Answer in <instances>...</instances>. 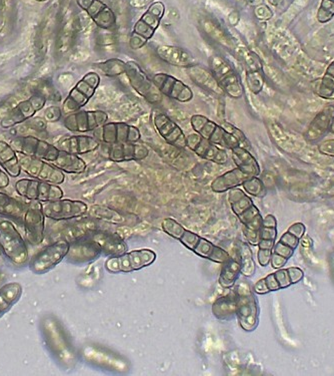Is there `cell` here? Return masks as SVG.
Returning <instances> with one entry per match:
<instances>
[{
    "label": "cell",
    "mask_w": 334,
    "mask_h": 376,
    "mask_svg": "<svg viewBox=\"0 0 334 376\" xmlns=\"http://www.w3.org/2000/svg\"><path fill=\"white\" fill-rule=\"evenodd\" d=\"M330 131H331V133H333V135H334V119H333V126H331Z\"/></svg>",
    "instance_id": "62"
},
{
    "label": "cell",
    "mask_w": 334,
    "mask_h": 376,
    "mask_svg": "<svg viewBox=\"0 0 334 376\" xmlns=\"http://www.w3.org/2000/svg\"><path fill=\"white\" fill-rule=\"evenodd\" d=\"M42 209L47 219L68 221L86 215L88 207L79 200L61 198L42 204Z\"/></svg>",
    "instance_id": "19"
},
{
    "label": "cell",
    "mask_w": 334,
    "mask_h": 376,
    "mask_svg": "<svg viewBox=\"0 0 334 376\" xmlns=\"http://www.w3.org/2000/svg\"><path fill=\"white\" fill-rule=\"evenodd\" d=\"M334 16V0H323L317 13V20L321 23L328 22Z\"/></svg>",
    "instance_id": "45"
},
{
    "label": "cell",
    "mask_w": 334,
    "mask_h": 376,
    "mask_svg": "<svg viewBox=\"0 0 334 376\" xmlns=\"http://www.w3.org/2000/svg\"><path fill=\"white\" fill-rule=\"evenodd\" d=\"M70 242L60 240L47 245L39 251L29 261V269L32 273L41 275L53 270L54 267L67 258Z\"/></svg>",
    "instance_id": "11"
},
{
    "label": "cell",
    "mask_w": 334,
    "mask_h": 376,
    "mask_svg": "<svg viewBox=\"0 0 334 376\" xmlns=\"http://www.w3.org/2000/svg\"><path fill=\"white\" fill-rule=\"evenodd\" d=\"M46 98L41 93H34L27 100L18 103L8 114L2 117L0 127L2 129H11L32 119L37 112L46 107Z\"/></svg>",
    "instance_id": "17"
},
{
    "label": "cell",
    "mask_w": 334,
    "mask_h": 376,
    "mask_svg": "<svg viewBox=\"0 0 334 376\" xmlns=\"http://www.w3.org/2000/svg\"><path fill=\"white\" fill-rule=\"evenodd\" d=\"M63 112L61 108L58 105H51L44 110V119L48 123H55L62 119Z\"/></svg>",
    "instance_id": "46"
},
{
    "label": "cell",
    "mask_w": 334,
    "mask_h": 376,
    "mask_svg": "<svg viewBox=\"0 0 334 376\" xmlns=\"http://www.w3.org/2000/svg\"><path fill=\"white\" fill-rule=\"evenodd\" d=\"M93 133L98 142L108 145L140 142L141 138L140 131L136 127L117 122L105 124Z\"/></svg>",
    "instance_id": "13"
},
{
    "label": "cell",
    "mask_w": 334,
    "mask_h": 376,
    "mask_svg": "<svg viewBox=\"0 0 334 376\" xmlns=\"http://www.w3.org/2000/svg\"><path fill=\"white\" fill-rule=\"evenodd\" d=\"M334 119V105H328L322 109L312 119L305 131V138L315 142L330 131Z\"/></svg>",
    "instance_id": "29"
},
{
    "label": "cell",
    "mask_w": 334,
    "mask_h": 376,
    "mask_svg": "<svg viewBox=\"0 0 334 376\" xmlns=\"http://www.w3.org/2000/svg\"><path fill=\"white\" fill-rule=\"evenodd\" d=\"M27 206L20 200L0 192V216L16 221L22 220Z\"/></svg>",
    "instance_id": "36"
},
{
    "label": "cell",
    "mask_w": 334,
    "mask_h": 376,
    "mask_svg": "<svg viewBox=\"0 0 334 376\" xmlns=\"http://www.w3.org/2000/svg\"><path fill=\"white\" fill-rule=\"evenodd\" d=\"M187 145L188 149L195 155L211 163L225 164L228 162L227 150L201 137L195 131L187 136Z\"/></svg>",
    "instance_id": "21"
},
{
    "label": "cell",
    "mask_w": 334,
    "mask_h": 376,
    "mask_svg": "<svg viewBox=\"0 0 334 376\" xmlns=\"http://www.w3.org/2000/svg\"><path fill=\"white\" fill-rule=\"evenodd\" d=\"M11 145L20 154L44 160L49 163L55 161L60 154V150L56 145L32 135L13 138Z\"/></svg>",
    "instance_id": "15"
},
{
    "label": "cell",
    "mask_w": 334,
    "mask_h": 376,
    "mask_svg": "<svg viewBox=\"0 0 334 376\" xmlns=\"http://www.w3.org/2000/svg\"><path fill=\"white\" fill-rule=\"evenodd\" d=\"M96 67L105 77H119V75L126 74V62L119 60V58H110L105 62L98 63Z\"/></svg>",
    "instance_id": "41"
},
{
    "label": "cell",
    "mask_w": 334,
    "mask_h": 376,
    "mask_svg": "<svg viewBox=\"0 0 334 376\" xmlns=\"http://www.w3.org/2000/svg\"><path fill=\"white\" fill-rule=\"evenodd\" d=\"M161 228L168 236L178 240L185 248L203 259L223 264L230 258L229 254L225 249L216 246L213 242L204 239L196 233L185 229L180 223L173 218H166L162 221Z\"/></svg>",
    "instance_id": "1"
},
{
    "label": "cell",
    "mask_w": 334,
    "mask_h": 376,
    "mask_svg": "<svg viewBox=\"0 0 334 376\" xmlns=\"http://www.w3.org/2000/svg\"><path fill=\"white\" fill-rule=\"evenodd\" d=\"M260 239L276 240L277 228L265 227L262 226L260 230Z\"/></svg>",
    "instance_id": "54"
},
{
    "label": "cell",
    "mask_w": 334,
    "mask_h": 376,
    "mask_svg": "<svg viewBox=\"0 0 334 376\" xmlns=\"http://www.w3.org/2000/svg\"><path fill=\"white\" fill-rule=\"evenodd\" d=\"M275 241L274 240H265L260 239V243H258V248L268 249V250H274Z\"/></svg>",
    "instance_id": "61"
},
{
    "label": "cell",
    "mask_w": 334,
    "mask_h": 376,
    "mask_svg": "<svg viewBox=\"0 0 334 376\" xmlns=\"http://www.w3.org/2000/svg\"><path fill=\"white\" fill-rule=\"evenodd\" d=\"M190 124L195 133L222 149L232 150L239 147L237 141L221 124H216L206 116L194 115L190 119Z\"/></svg>",
    "instance_id": "10"
},
{
    "label": "cell",
    "mask_w": 334,
    "mask_h": 376,
    "mask_svg": "<svg viewBox=\"0 0 334 376\" xmlns=\"http://www.w3.org/2000/svg\"><path fill=\"white\" fill-rule=\"evenodd\" d=\"M100 247L87 235L84 238L70 242L67 258L69 262L81 264V263L91 262L100 257Z\"/></svg>",
    "instance_id": "24"
},
{
    "label": "cell",
    "mask_w": 334,
    "mask_h": 376,
    "mask_svg": "<svg viewBox=\"0 0 334 376\" xmlns=\"http://www.w3.org/2000/svg\"><path fill=\"white\" fill-rule=\"evenodd\" d=\"M0 254H2L1 250H0Z\"/></svg>",
    "instance_id": "64"
},
{
    "label": "cell",
    "mask_w": 334,
    "mask_h": 376,
    "mask_svg": "<svg viewBox=\"0 0 334 376\" xmlns=\"http://www.w3.org/2000/svg\"><path fill=\"white\" fill-rule=\"evenodd\" d=\"M227 199L232 212L239 218L243 227L260 231L262 227L263 217L253 199L239 187L229 190Z\"/></svg>",
    "instance_id": "4"
},
{
    "label": "cell",
    "mask_w": 334,
    "mask_h": 376,
    "mask_svg": "<svg viewBox=\"0 0 334 376\" xmlns=\"http://www.w3.org/2000/svg\"><path fill=\"white\" fill-rule=\"evenodd\" d=\"M152 81L162 95L175 102L185 103L194 100V93L192 89L173 75L159 72L152 77Z\"/></svg>",
    "instance_id": "20"
},
{
    "label": "cell",
    "mask_w": 334,
    "mask_h": 376,
    "mask_svg": "<svg viewBox=\"0 0 334 376\" xmlns=\"http://www.w3.org/2000/svg\"><path fill=\"white\" fill-rule=\"evenodd\" d=\"M221 126L225 129L239 143V147L243 148V149L250 150L251 145L250 142L248 137H246V134L243 133L241 130H239L236 126L232 124V123H228V122H222Z\"/></svg>",
    "instance_id": "44"
},
{
    "label": "cell",
    "mask_w": 334,
    "mask_h": 376,
    "mask_svg": "<svg viewBox=\"0 0 334 376\" xmlns=\"http://www.w3.org/2000/svg\"><path fill=\"white\" fill-rule=\"evenodd\" d=\"M239 263H241V273L246 277H253L255 273V261L253 259V251L248 243H239Z\"/></svg>",
    "instance_id": "40"
},
{
    "label": "cell",
    "mask_w": 334,
    "mask_h": 376,
    "mask_svg": "<svg viewBox=\"0 0 334 376\" xmlns=\"http://www.w3.org/2000/svg\"><path fill=\"white\" fill-rule=\"evenodd\" d=\"M15 191L28 201L41 202L42 204L56 201L65 196L60 186L32 178L18 180L15 183Z\"/></svg>",
    "instance_id": "8"
},
{
    "label": "cell",
    "mask_w": 334,
    "mask_h": 376,
    "mask_svg": "<svg viewBox=\"0 0 334 376\" xmlns=\"http://www.w3.org/2000/svg\"><path fill=\"white\" fill-rule=\"evenodd\" d=\"M246 65V82L249 91L254 95H258L265 86V70L263 63L258 53L248 51L244 58Z\"/></svg>",
    "instance_id": "27"
},
{
    "label": "cell",
    "mask_w": 334,
    "mask_h": 376,
    "mask_svg": "<svg viewBox=\"0 0 334 376\" xmlns=\"http://www.w3.org/2000/svg\"><path fill=\"white\" fill-rule=\"evenodd\" d=\"M243 191L256 198H263L267 195V188L258 177H249L241 186Z\"/></svg>",
    "instance_id": "43"
},
{
    "label": "cell",
    "mask_w": 334,
    "mask_h": 376,
    "mask_svg": "<svg viewBox=\"0 0 334 376\" xmlns=\"http://www.w3.org/2000/svg\"><path fill=\"white\" fill-rule=\"evenodd\" d=\"M279 241L286 244V245L290 247V248L294 249V250L298 248V244H300V239L296 238L294 235L289 232L284 233V234L281 237V240H279Z\"/></svg>",
    "instance_id": "52"
},
{
    "label": "cell",
    "mask_w": 334,
    "mask_h": 376,
    "mask_svg": "<svg viewBox=\"0 0 334 376\" xmlns=\"http://www.w3.org/2000/svg\"><path fill=\"white\" fill-rule=\"evenodd\" d=\"M77 6L84 9L98 27L112 30L116 23V16L105 2L100 0H76Z\"/></svg>",
    "instance_id": "23"
},
{
    "label": "cell",
    "mask_w": 334,
    "mask_h": 376,
    "mask_svg": "<svg viewBox=\"0 0 334 376\" xmlns=\"http://www.w3.org/2000/svg\"><path fill=\"white\" fill-rule=\"evenodd\" d=\"M319 153L328 157H334V138L324 141L319 145Z\"/></svg>",
    "instance_id": "51"
},
{
    "label": "cell",
    "mask_w": 334,
    "mask_h": 376,
    "mask_svg": "<svg viewBox=\"0 0 334 376\" xmlns=\"http://www.w3.org/2000/svg\"><path fill=\"white\" fill-rule=\"evenodd\" d=\"M237 298L236 316L244 331L251 332L260 323V308L258 300L248 284L241 283L235 289Z\"/></svg>",
    "instance_id": "7"
},
{
    "label": "cell",
    "mask_w": 334,
    "mask_h": 376,
    "mask_svg": "<svg viewBox=\"0 0 334 376\" xmlns=\"http://www.w3.org/2000/svg\"><path fill=\"white\" fill-rule=\"evenodd\" d=\"M288 261V258L282 257V256L279 255V254L272 252L269 265H272V267L274 268V269H281L284 265H286Z\"/></svg>",
    "instance_id": "56"
},
{
    "label": "cell",
    "mask_w": 334,
    "mask_h": 376,
    "mask_svg": "<svg viewBox=\"0 0 334 376\" xmlns=\"http://www.w3.org/2000/svg\"><path fill=\"white\" fill-rule=\"evenodd\" d=\"M11 184L8 174L0 167V189H6Z\"/></svg>",
    "instance_id": "59"
},
{
    "label": "cell",
    "mask_w": 334,
    "mask_h": 376,
    "mask_svg": "<svg viewBox=\"0 0 334 376\" xmlns=\"http://www.w3.org/2000/svg\"><path fill=\"white\" fill-rule=\"evenodd\" d=\"M156 55L162 62L173 67L188 69L195 65L194 56L180 46H159L156 48Z\"/></svg>",
    "instance_id": "30"
},
{
    "label": "cell",
    "mask_w": 334,
    "mask_h": 376,
    "mask_svg": "<svg viewBox=\"0 0 334 376\" xmlns=\"http://www.w3.org/2000/svg\"><path fill=\"white\" fill-rule=\"evenodd\" d=\"M253 291L256 294L260 295H265L270 292L265 278L260 279V280L256 282L255 285H254Z\"/></svg>",
    "instance_id": "57"
},
{
    "label": "cell",
    "mask_w": 334,
    "mask_h": 376,
    "mask_svg": "<svg viewBox=\"0 0 334 376\" xmlns=\"http://www.w3.org/2000/svg\"><path fill=\"white\" fill-rule=\"evenodd\" d=\"M289 278H290L291 284H296L302 280L305 277L302 270L298 267L288 268Z\"/></svg>",
    "instance_id": "53"
},
{
    "label": "cell",
    "mask_w": 334,
    "mask_h": 376,
    "mask_svg": "<svg viewBox=\"0 0 334 376\" xmlns=\"http://www.w3.org/2000/svg\"><path fill=\"white\" fill-rule=\"evenodd\" d=\"M317 95L326 100L333 98L334 95V60L328 65L322 77Z\"/></svg>",
    "instance_id": "42"
},
{
    "label": "cell",
    "mask_w": 334,
    "mask_h": 376,
    "mask_svg": "<svg viewBox=\"0 0 334 376\" xmlns=\"http://www.w3.org/2000/svg\"><path fill=\"white\" fill-rule=\"evenodd\" d=\"M65 174H81L86 170V163L77 155L60 150V156L53 163Z\"/></svg>",
    "instance_id": "38"
},
{
    "label": "cell",
    "mask_w": 334,
    "mask_h": 376,
    "mask_svg": "<svg viewBox=\"0 0 334 376\" xmlns=\"http://www.w3.org/2000/svg\"><path fill=\"white\" fill-rule=\"evenodd\" d=\"M131 88L147 102L156 105L162 102L163 95L155 86L152 77H148L147 72L141 69L135 62H126V74Z\"/></svg>",
    "instance_id": "12"
},
{
    "label": "cell",
    "mask_w": 334,
    "mask_h": 376,
    "mask_svg": "<svg viewBox=\"0 0 334 376\" xmlns=\"http://www.w3.org/2000/svg\"><path fill=\"white\" fill-rule=\"evenodd\" d=\"M272 250L268 249L258 248V262L260 266L267 267L270 264V259H272Z\"/></svg>",
    "instance_id": "50"
},
{
    "label": "cell",
    "mask_w": 334,
    "mask_h": 376,
    "mask_svg": "<svg viewBox=\"0 0 334 376\" xmlns=\"http://www.w3.org/2000/svg\"><path fill=\"white\" fill-rule=\"evenodd\" d=\"M22 292V286L18 282H9L0 287V318L18 302Z\"/></svg>",
    "instance_id": "35"
},
{
    "label": "cell",
    "mask_w": 334,
    "mask_h": 376,
    "mask_svg": "<svg viewBox=\"0 0 334 376\" xmlns=\"http://www.w3.org/2000/svg\"><path fill=\"white\" fill-rule=\"evenodd\" d=\"M265 279V281H267V287L269 289L270 292H272V291H277L281 289V287H279V282H277L276 278H275L274 273L268 274Z\"/></svg>",
    "instance_id": "58"
},
{
    "label": "cell",
    "mask_w": 334,
    "mask_h": 376,
    "mask_svg": "<svg viewBox=\"0 0 334 376\" xmlns=\"http://www.w3.org/2000/svg\"><path fill=\"white\" fill-rule=\"evenodd\" d=\"M187 74L195 84H199V86L206 89V91H211V93H216V95L225 93L220 84L214 79L211 72H209L204 67L196 65H192V67H188Z\"/></svg>",
    "instance_id": "34"
},
{
    "label": "cell",
    "mask_w": 334,
    "mask_h": 376,
    "mask_svg": "<svg viewBox=\"0 0 334 376\" xmlns=\"http://www.w3.org/2000/svg\"><path fill=\"white\" fill-rule=\"evenodd\" d=\"M305 230H307L305 229V226L303 225L302 223L298 222L291 225L290 227L288 228V232L291 233V234L294 235L296 238L300 240L305 236Z\"/></svg>",
    "instance_id": "55"
},
{
    "label": "cell",
    "mask_w": 334,
    "mask_h": 376,
    "mask_svg": "<svg viewBox=\"0 0 334 376\" xmlns=\"http://www.w3.org/2000/svg\"><path fill=\"white\" fill-rule=\"evenodd\" d=\"M209 67L225 93L232 98H241L243 96L244 89L239 74L222 56H213L209 60Z\"/></svg>",
    "instance_id": "9"
},
{
    "label": "cell",
    "mask_w": 334,
    "mask_h": 376,
    "mask_svg": "<svg viewBox=\"0 0 334 376\" xmlns=\"http://www.w3.org/2000/svg\"><path fill=\"white\" fill-rule=\"evenodd\" d=\"M107 121L108 115L103 110H79L63 117V126L72 133H93Z\"/></svg>",
    "instance_id": "16"
},
{
    "label": "cell",
    "mask_w": 334,
    "mask_h": 376,
    "mask_svg": "<svg viewBox=\"0 0 334 376\" xmlns=\"http://www.w3.org/2000/svg\"><path fill=\"white\" fill-rule=\"evenodd\" d=\"M100 84V77L98 72H89L84 75L81 81L77 82L65 100L63 101V115L67 116L86 107L89 101L95 95L96 89Z\"/></svg>",
    "instance_id": "6"
},
{
    "label": "cell",
    "mask_w": 334,
    "mask_h": 376,
    "mask_svg": "<svg viewBox=\"0 0 334 376\" xmlns=\"http://www.w3.org/2000/svg\"><path fill=\"white\" fill-rule=\"evenodd\" d=\"M243 234L249 245L258 246L260 241V231L243 227Z\"/></svg>",
    "instance_id": "49"
},
{
    "label": "cell",
    "mask_w": 334,
    "mask_h": 376,
    "mask_svg": "<svg viewBox=\"0 0 334 376\" xmlns=\"http://www.w3.org/2000/svg\"><path fill=\"white\" fill-rule=\"evenodd\" d=\"M248 175L243 173L239 168L225 171L222 175L218 176L211 182V189L214 193H225L229 190L239 188L243 184L244 181L248 180Z\"/></svg>",
    "instance_id": "31"
},
{
    "label": "cell",
    "mask_w": 334,
    "mask_h": 376,
    "mask_svg": "<svg viewBox=\"0 0 334 376\" xmlns=\"http://www.w3.org/2000/svg\"><path fill=\"white\" fill-rule=\"evenodd\" d=\"M0 250L15 266H23L29 261L27 242L13 222L0 221Z\"/></svg>",
    "instance_id": "2"
},
{
    "label": "cell",
    "mask_w": 334,
    "mask_h": 376,
    "mask_svg": "<svg viewBox=\"0 0 334 376\" xmlns=\"http://www.w3.org/2000/svg\"><path fill=\"white\" fill-rule=\"evenodd\" d=\"M272 252L279 254V255L282 256V257H286L289 259V258L293 257L294 249L290 248V247L286 245V244L279 241L274 244Z\"/></svg>",
    "instance_id": "48"
},
{
    "label": "cell",
    "mask_w": 334,
    "mask_h": 376,
    "mask_svg": "<svg viewBox=\"0 0 334 376\" xmlns=\"http://www.w3.org/2000/svg\"><path fill=\"white\" fill-rule=\"evenodd\" d=\"M155 260L156 254L152 249H138L108 258L105 267L112 274L131 273L150 266Z\"/></svg>",
    "instance_id": "5"
},
{
    "label": "cell",
    "mask_w": 334,
    "mask_h": 376,
    "mask_svg": "<svg viewBox=\"0 0 334 376\" xmlns=\"http://www.w3.org/2000/svg\"><path fill=\"white\" fill-rule=\"evenodd\" d=\"M0 167L8 174L9 177H20L21 166L18 153L13 145L4 141H0Z\"/></svg>",
    "instance_id": "32"
},
{
    "label": "cell",
    "mask_w": 334,
    "mask_h": 376,
    "mask_svg": "<svg viewBox=\"0 0 334 376\" xmlns=\"http://www.w3.org/2000/svg\"><path fill=\"white\" fill-rule=\"evenodd\" d=\"M88 236L100 247L101 255L114 257L126 252V242L114 233L93 232Z\"/></svg>",
    "instance_id": "28"
},
{
    "label": "cell",
    "mask_w": 334,
    "mask_h": 376,
    "mask_svg": "<svg viewBox=\"0 0 334 376\" xmlns=\"http://www.w3.org/2000/svg\"><path fill=\"white\" fill-rule=\"evenodd\" d=\"M166 13V6L161 1L154 2L138 22L134 25L133 32L129 37V48L138 51L147 46L154 37L155 32L161 25L162 18Z\"/></svg>",
    "instance_id": "3"
},
{
    "label": "cell",
    "mask_w": 334,
    "mask_h": 376,
    "mask_svg": "<svg viewBox=\"0 0 334 376\" xmlns=\"http://www.w3.org/2000/svg\"><path fill=\"white\" fill-rule=\"evenodd\" d=\"M232 157L235 166L249 177H258L260 175V164L248 150L241 147L234 148L232 150Z\"/></svg>",
    "instance_id": "33"
},
{
    "label": "cell",
    "mask_w": 334,
    "mask_h": 376,
    "mask_svg": "<svg viewBox=\"0 0 334 376\" xmlns=\"http://www.w3.org/2000/svg\"><path fill=\"white\" fill-rule=\"evenodd\" d=\"M274 275L281 289L288 288L289 286L293 285L290 278H289L288 269H282V268L277 269V271L274 272Z\"/></svg>",
    "instance_id": "47"
},
{
    "label": "cell",
    "mask_w": 334,
    "mask_h": 376,
    "mask_svg": "<svg viewBox=\"0 0 334 376\" xmlns=\"http://www.w3.org/2000/svg\"><path fill=\"white\" fill-rule=\"evenodd\" d=\"M236 308L237 298L234 291L214 301L213 313L220 320H229L234 315H236Z\"/></svg>",
    "instance_id": "37"
},
{
    "label": "cell",
    "mask_w": 334,
    "mask_h": 376,
    "mask_svg": "<svg viewBox=\"0 0 334 376\" xmlns=\"http://www.w3.org/2000/svg\"><path fill=\"white\" fill-rule=\"evenodd\" d=\"M148 155H149V150L147 145L140 144L138 142L109 145V150H108V157L110 161L115 162V163L142 161L147 159Z\"/></svg>",
    "instance_id": "25"
},
{
    "label": "cell",
    "mask_w": 334,
    "mask_h": 376,
    "mask_svg": "<svg viewBox=\"0 0 334 376\" xmlns=\"http://www.w3.org/2000/svg\"><path fill=\"white\" fill-rule=\"evenodd\" d=\"M32 204L27 207L22 223L25 237L32 245L39 246L46 237V215L41 202L30 201Z\"/></svg>",
    "instance_id": "18"
},
{
    "label": "cell",
    "mask_w": 334,
    "mask_h": 376,
    "mask_svg": "<svg viewBox=\"0 0 334 376\" xmlns=\"http://www.w3.org/2000/svg\"><path fill=\"white\" fill-rule=\"evenodd\" d=\"M152 123H154L155 130L167 144L178 149L187 148V136L185 131L167 115L161 112H154L152 115Z\"/></svg>",
    "instance_id": "22"
},
{
    "label": "cell",
    "mask_w": 334,
    "mask_h": 376,
    "mask_svg": "<svg viewBox=\"0 0 334 376\" xmlns=\"http://www.w3.org/2000/svg\"><path fill=\"white\" fill-rule=\"evenodd\" d=\"M35 1L46 2V1H47V0H35Z\"/></svg>",
    "instance_id": "63"
},
{
    "label": "cell",
    "mask_w": 334,
    "mask_h": 376,
    "mask_svg": "<svg viewBox=\"0 0 334 376\" xmlns=\"http://www.w3.org/2000/svg\"><path fill=\"white\" fill-rule=\"evenodd\" d=\"M100 145V143L93 136L91 137L84 134H79V135L67 136L60 138L56 147L63 152L81 156V155L94 152L98 149Z\"/></svg>",
    "instance_id": "26"
},
{
    "label": "cell",
    "mask_w": 334,
    "mask_h": 376,
    "mask_svg": "<svg viewBox=\"0 0 334 376\" xmlns=\"http://www.w3.org/2000/svg\"><path fill=\"white\" fill-rule=\"evenodd\" d=\"M18 157H20L21 170L30 178L55 185L65 183V173L49 162L37 159V157L25 156L20 153H18Z\"/></svg>",
    "instance_id": "14"
},
{
    "label": "cell",
    "mask_w": 334,
    "mask_h": 376,
    "mask_svg": "<svg viewBox=\"0 0 334 376\" xmlns=\"http://www.w3.org/2000/svg\"><path fill=\"white\" fill-rule=\"evenodd\" d=\"M222 265L220 278H218V283L222 288H232L234 284L236 283L237 279L239 278V275L241 274V263H239V260H235L234 258L230 257Z\"/></svg>",
    "instance_id": "39"
},
{
    "label": "cell",
    "mask_w": 334,
    "mask_h": 376,
    "mask_svg": "<svg viewBox=\"0 0 334 376\" xmlns=\"http://www.w3.org/2000/svg\"><path fill=\"white\" fill-rule=\"evenodd\" d=\"M262 226L265 227L277 228V220L274 215L269 214V215L265 216L263 218Z\"/></svg>",
    "instance_id": "60"
}]
</instances>
